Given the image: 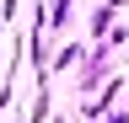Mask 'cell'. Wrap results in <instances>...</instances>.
<instances>
[{
	"mask_svg": "<svg viewBox=\"0 0 129 123\" xmlns=\"http://www.w3.org/2000/svg\"><path fill=\"white\" fill-rule=\"evenodd\" d=\"M129 86V70L124 75H113V80H108V91H102V96H91L86 107H81V118H86V123H102L108 112H113V102H118V91Z\"/></svg>",
	"mask_w": 129,
	"mask_h": 123,
	"instance_id": "6da1fadb",
	"label": "cell"
},
{
	"mask_svg": "<svg viewBox=\"0 0 129 123\" xmlns=\"http://www.w3.org/2000/svg\"><path fill=\"white\" fill-rule=\"evenodd\" d=\"M124 6H129V0H102V6L91 11V43H97V38H108V27L118 22V11H124Z\"/></svg>",
	"mask_w": 129,
	"mask_h": 123,
	"instance_id": "7a4b0ae2",
	"label": "cell"
},
{
	"mask_svg": "<svg viewBox=\"0 0 129 123\" xmlns=\"http://www.w3.org/2000/svg\"><path fill=\"white\" fill-rule=\"evenodd\" d=\"M43 6H48V32H64L75 16V0H43Z\"/></svg>",
	"mask_w": 129,
	"mask_h": 123,
	"instance_id": "3957f363",
	"label": "cell"
},
{
	"mask_svg": "<svg viewBox=\"0 0 129 123\" xmlns=\"http://www.w3.org/2000/svg\"><path fill=\"white\" fill-rule=\"evenodd\" d=\"M81 59H86V54H81V43H64V48L54 54V64H48V70H81Z\"/></svg>",
	"mask_w": 129,
	"mask_h": 123,
	"instance_id": "277c9868",
	"label": "cell"
},
{
	"mask_svg": "<svg viewBox=\"0 0 129 123\" xmlns=\"http://www.w3.org/2000/svg\"><path fill=\"white\" fill-rule=\"evenodd\" d=\"M16 11H22V0H0V22H16Z\"/></svg>",
	"mask_w": 129,
	"mask_h": 123,
	"instance_id": "5b68a950",
	"label": "cell"
},
{
	"mask_svg": "<svg viewBox=\"0 0 129 123\" xmlns=\"http://www.w3.org/2000/svg\"><path fill=\"white\" fill-rule=\"evenodd\" d=\"M102 123H129V112H124V107H113V112H108Z\"/></svg>",
	"mask_w": 129,
	"mask_h": 123,
	"instance_id": "8992f818",
	"label": "cell"
},
{
	"mask_svg": "<svg viewBox=\"0 0 129 123\" xmlns=\"http://www.w3.org/2000/svg\"><path fill=\"white\" fill-rule=\"evenodd\" d=\"M54 123H64V112H59V118H54Z\"/></svg>",
	"mask_w": 129,
	"mask_h": 123,
	"instance_id": "52a82bcc",
	"label": "cell"
}]
</instances>
